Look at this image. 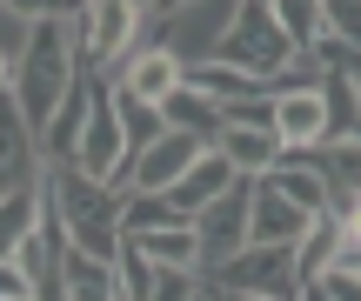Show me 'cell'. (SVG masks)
Segmentation results:
<instances>
[{
	"label": "cell",
	"mask_w": 361,
	"mask_h": 301,
	"mask_svg": "<svg viewBox=\"0 0 361 301\" xmlns=\"http://www.w3.org/2000/svg\"><path fill=\"white\" fill-rule=\"evenodd\" d=\"M247 208H255V181H234L228 195H214L201 214H194V241H201V281L214 268H228L234 254L247 248Z\"/></svg>",
	"instance_id": "obj_8"
},
{
	"label": "cell",
	"mask_w": 361,
	"mask_h": 301,
	"mask_svg": "<svg viewBox=\"0 0 361 301\" xmlns=\"http://www.w3.org/2000/svg\"><path fill=\"white\" fill-rule=\"evenodd\" d=\"M114 107H121V128H128V147H134V161L147 154V147L168 134V121H161V107L154 101H141V94H128V87H114Z\"/></svg>",
	"instance_id": "obj_23"
},
{
	"label": "cell",
	"mask_w": 361,
	"mask_h": 301,
	"mask_svg": "<svg viewBox=\"0 0 361 301\" xmlns=\"http://www.w3.org/2000/svg\"><path fill=\"white\" fill-rule=\"evenodd\" d=\"M322 13H328V40L361 54V0H322Z\"/></svg>",
	"instance_id": "obj_26"
},
{
	"label": "cell",
	"mask_w": 361,
	"mask_h": 301,
	"mask_svg": "<svg viewBox=\"0 0 361 301\" xmlns=\"http://www.w3.org/2000/svg\"><path fill=\"white\" fill-rule=\"evenodd\" d=\"M0 301H34V281L20 262H0Z\"/></svg>",
	"instance_id": "obj_30"
},
{
	"label": "cell",
	"mask_w": 361,
	"mask_h": 301,
	"mask_svg": "<svg viewBox=\"0 0 361 301\" xmlns=\"http://www.w3.org/2000/svg\"><path fill=\"white\" fill-rule=\"evenodd\" d=\"M107 80L161 107V101H168V94L180 87V80H188V67H180V61H174L168 47H147V40H134V54H128V61H121V67H114Z\"/></svg>",
	"instance_id": "obj_13"
},
{
	"label": "cell",
	"mask_w": 361,
	"mask_h": 301,
	"mask_svg": "<svg viewBox=\"0 0 361 301\" xmlns=\"http://www.w3.org/2000/svg\"><path fill=\"white\" fill-rule=\"evenodd\" d=\"M27 34H34V20H20V13L0 0V61H13L20 67V54H27Z\"/></svg>",
	"instance_id": "obj_27"
},
{
	"label": "cell",
	"mask_w": 361,
	"mask_h": 301,
	"mask_svg": "<svg viewBox=\"0 0 361 301\" xmlns=\"http://www.w3.org/2000/svg\"><path fill=\"white\" fill-rule=\"evenodd\" d=\"M234 13H241V0H180V7L147 13L141 40L168 47L180 67H207V61H221V40H228Z\"/></svg>",
	"instance_id": "obj_3"
},
{
	"label": "cell",
	"mask_w": 361,
	"mask_h": 301,
	"mask_svg": "<svg viewBox=\"0 0 361 301\" xmlns=\"http://www.w3.org/2000/svg\"><path fill=\"white\" fill-rule=\"evenodd\" d=\"M0 94H13V61H0Z\"/></svg>",
	"instance_id": "obj_33"
},
{
	"label": "cell",
	"mask_w": 361,
	"mask_h": 301,
	"mask_svg": "<svg viewBox=\"0 0 361 301\" xmlns=\"http://www.w3.org/2000/svg\"><path fill=\"white\" fill-rule=\"evenodd\" d=\"M20 20H80V7L87 0H7Z\"/></svg>",
	"instance_id": "obj_28"
},
{
	"label": "cell",
	"mask_w": 361,
	"mask_h": 301,
	"mask_svg": "<svg viewBox=\"0 0 361 301\" xmlns=\"http://www.w3.org/2000/svg\"><path fill=\"white\" fill-rule=\"evenodd\" d=\"M201 301H214V288H201Z\"/></svg>",
	"instance_id": "obj_36"
},
{
	"label": "cell",
	"mask_w": 361,
	"mask_h": 301,
	"mask_svg": "<svg viewBox=\"0 0 361 301\" xmlns=\"http://www.w3.org/2000/svg\"><path fill=\"white\" fill-rule=\"evenodd\" d=\"M221 301H261V295H221Z\"/></svg>",
	"instance_id": "obj_35"
},
{
	"label": "cell",
	"mask_w": 361,
	"mask_h": 301,
	"mask_svg": "<svg viewBox=\"0 0 361 301\" xmlns=\"http://www.w3.org/2000/svg\"><path fill=\"white\" fill-rule=\"evenodd\" d=\"M247 7H268V0H247Z\"/></svg>",
	"instance_id": "obj_37"
},
{
	"label": "cell",
	"mask_w": 361,
	"mask_h": 301,
	"mask_svg": "<svg viewBox=\"0 0 361 301\" xmlns=\"http://www.w3.org/2000/svg\"><path fill=\"white\" fill-rule=\"evenodd\" d=\"M295 54H301V47L281 34V20H274L268 7H247V0H241L228 40H221V61L241 67V74H255V80H274V74H288V67H295Z\"/></svg>",
	"instance_id": "obj_5"
},
{
	"label": "cell",
	"mask_w": 361,
	"mask_h": 301,
	"mask_svg": "<svg viewBox=\"0 0 361 301\" xmlns=\"http://www.w3.org/2000/svg\"><path fill=\"white\" fill-rule=\"evenodd\" d=\"M335 254H341V228H335V214H322V221L308 228V241L295 248V262H301V281H322L328 268H335Z\"/></svg>",
	"instance_id": "obj_24"
},
{
	"label": "cell",
	"mask_w": 361,
	"mask_h": 301,
	"mask_svg": "<svg viewBox=\"0 0 361 301\" xmlns=\"http://www.w3.org/2000/svg\"><path fill=\"white\" fill-rule=\"evenodd\" d=\"M128 241L147 254V268H180V275H201V241H194V221L147 228V235H128Z\"/></svg>",
	"instance_id": "obj_19"
},
{
	"label": "cell",
	"mask_w": 361,
	"mask_h": 301,
	"mask_svg": "<svg viewBox=\"0 0 361 301\" xmlns=\"http://www.w3.org/2000/svg\"><path fill=\"white\" fill-rule=\"evenodd\" d=\"M314 221H322V214H308L301 201H288L281 188H274V174H261V181H255V208H247V248H301Z\"/></svg>",
	"instance_id": "obj_9"
},
{
	"label": "cell",
	"mask_w": 361,
	"mask_h": 301,
	"mask_svg": "<svg viewBox=\"0 0 361 301\" xmlns=\"http://www.w3.org/2000/svg\"><path fill=\"white\" fill-rule=\"evenodd\" d=\"M214 295H261V301H295L301 295V262L295 248H241L228 268L207 275Z\"/></svg>",
	"instance_id": "obj_6"
},
{
	"label": "cell",
	"mask_w": 361,
	"mask_h": 301,
	"mask_svg": "<svg viewBox=\"0 0 361 301\" xmlns=\"http://www.w3.org/2000/svg\"><path fill=\"white\" fill-rule=\"evenodd\" d=\"M67 301H121L114 262H94V254L67 248Z\"/></svg>",
	"instance_id": "obj_21"
},
{
	"label": "cell",
	"mask_w": 361,
	"mask_h": 301,
	"mask_svg": "<svg viewBox=\"0 0 361 301\" xmlns=\"http://www.w3.org/2000/svg\"><path fill=\"white\" fill-rule=\"evenodd\" d=\"M47 154H40V134L27 128V114L13 107V94H0V195L13 188H34Z\"/></svg>",
	"instance_id": "obj_11"
},
{
	"label": "cell",
	"mask_w": 361,
	"mask_h": 301,
	"mask_svg": "<svg viewBox=\"0 0 361 301\" xmlns=\"http://www.w3.org/2000/svg\"><path fill=\"white\" fill-rule=\"evenodd\" d=\"M314 174H322V188H328V214H348L361 201V134L314 147Z\"/></svg>",
	"instance_id": "obj_15"
},
{
	"label": "cell",
	"mask_w": 361,
	"mask_h": 301,
	"mask_svg": "<svg viewBox=\"0 0 361 301\" xmlns=\"http://www.w3.org/2000/svg\"><path fill=\"white\" fill-rule=\"evenodd\" d=\"M214 301H221V295H214Z\"/></svg>",
	"instance_id": "obj_39"
},
{
	"label": "cell",
	"mask_w": 361,
	"mask_h": 301,
	"mask_svg": "<svg viewBox=\"0 0 361 301\" xmlns=\"http://www.w3.org/2000/svg\"><path fill=\"white\" fill-rule=\"evenodd\" d=\"M295 301H335V295H328L322 281H301V295H295Z\"/></svg>",
	"instance_id": "obj_32"
},
{
	"label": "cell",
	"mask_w": 361,
	"mask_h": 301,
	"mask_svg": "<svg viewBox=\"0 0 361 301\" xmlns=\"http://www.w3.org/2000/svg\"><path fill=\"white\" fill-rule=\"evenodd\" d=\"M322 61L348 74V87H355V107H361V54H348V47H341V40H322Z\"/></svg>",
	"instance_id": "obj_29"
},
{
	"label": "cell",
	"mask_w": 361,
	"mask_h": 301,
	"mask_svg": "<svg viewBox=\"0 0 361 301\" xmlns=\"http://www.w3.org/2000/svg\"><path fill=\"white\" fill-rule=\"evenodd\" d=\"M188 80L201 94H214L221 107H234V101H261L268 94V80H255V74H241V67H228V61H207V67H188ZM274 101V94H268Z\"/></svg>",
	"instance_id": "obj_20"
},
{
	"label": "cell",
	"mask_w": 361,
	"mask_h": 301,
	"mask_svg": "<svg viewBox=\"0 0 361 301\" xmlns=\"http://www.w3.org/2000/svg\"><path fill=\"white\" fill-rule=\"evenodd\" d=\"M80 74H87V61H80V20H34L27 54L13 67V107L27 114L34 134H47L61 101L80 87Z\"/></svg>",
	"instance_id": "obj_1"
},
{
	"label": "cell",
	"mask_w": 361,
	"mask_h": 301,
	"mask_svg": "<svg viewBox=\"0 0 361 301\" xmlns=\"http://www.w3.org/2000/svg\"><path fill=\"white\" fill-rule=\"evenodd\" d=\"M268 13L281 20V34L295 40L301 54L328 40V13H322V0H268Z\"/></svg>",
	"instance_id": "obj_22"
},
{
	"label": "cell",
	"mask_w": 361,
	"mask_h": 301,
	"mask_svg": "<svg viewBox=\"0 0 361 301\" xmlns=\"http://www.w3.org/2000/svg\"><path fill=\"white\" fill-rule=\"evenodd\" d=\"M74 168L94 174V181L121 188L128 195L134 181V147H128V128H121V107H114V80H94V107H87V128H80V147H74Z\"/></svg>",
	"instance_id": "obj_4"
},
{
	"label": "cell",
	"mask_w": 361,
	"mask_h": 301,
	"mask_svg": "<svg viewBox=\"0 0 361 301\" xmlns=\"http://www.w3.org/2000/svg\"><path fill=\"white\" fill-rule=\"evenodd\" d=\"M328 74H335V67H328ZM274 134H281V147H328L335 141L328 80L322 87H301V94H281V101H274Z\"/></svg>",
	"instance_id": "obj_10"
},
{
	"label": "cell",
	"mask_w": 361,
	"mask_h": 301,
	"mask_svg": "<svg viewBox=\"0 0 361 301\" xmlns=\"http://www.w3.org/2000/svg\"><path fill=\"white\" fill-rule=\"evenodd\" d=\"M40 214H47V188H13V195H0V262H13V254L34 241Z\"/></svg>",
	"instance_id": "obj_18"
},
{
	"label": "cell",
	"mask_w": 361,
	"mask_h": 301,
	"mask_svg": "<svg viewBox=\"0 0 361 301\" xmlns=\"http://www.w3.org/2000/svg\"><path fill=\"white\" fill-rule=\"evenodd\" d=\"M322 288L335 295V301H361V275H355V268H328V275H322Z\"/></svg>",
	"instance_id": "obj_31"
},
{
	"label": "cell",
	"mask_w": 361,
	"mask_h": 301,
	"mask_svg": "<svg viewBox=\"0 0 361 301\" xmlns=\"http://www.w3.org/2000/svg\"><path fill=\"white\" fill-rule=\"evenodd\" d=\"M134 7H141V13H161V7H168V0H134Z\"/></svg>",
	"instance_id": "obj_34"
},
{
	"label": "cell",
	"mask_w": 361,
	"mask_h": 301,
	"mask_svg": "<svg viewBox=\"0 0 361 301\" xmlns=\"http://www.w3.org/2000/svg\"><path fill=\"white\" fill-rule=\"evenodd\" d=\"M40 188H47V208L61 214L67 241L94 262H114L121 254V214H128V195L94 174H80L74 161H47L40 168Z\"/></svg>",
	"instance_id": "obj_2"
},
{
	"label": "cell",
	"mask_w": 361,
	"mask_h": 301,
	"mask_svg": "<svg viewBox=\"0 0 361 301\" xmlns=\"http://www.w3.org/2000/svg\"><path fill=\"white\" fill-rule=\"evenodd\" d=\"M214 154L228 161L241 181H261V174H274V168H281V154H288V147H281V134H274V128H221Z\"/></svg>",
	"instance_id": "obj_14"
},
{
	"label": "cell",
	"mask_w": 361,
	"mask_h": 301,
	"mask_svg": "<svg viewBox=\"0 0 361 301\" xmlns=\"http://www.w3.org/2000/svg\"><path fill=\"white\" fill-rule=\"evenodd\" d=\"M168 7H180V0H168Z\"/></svg>",
	"instance_id": "obj_38"
},
{
	"label": "cell",
	"mask_w": 361,
	"mask_h": 301,
	"mask_svg": "<svg viewBox=\"0 0 361 301\" xmlns=\"http://www.w3.org/2000/svg\"><path fill=\"white\" fill-rule=\"evenodd\" d=\"M141 27H147V13L134 7V0H87V7H80V61H87L94 74H114L134 54Z\"/></svg>",
	"instance_id": "obj_7"
},
{
	"label": "cell",
	"mask_w": 361,
	"mask_h": 301,
	"mask_svg": "<svg viewBox=\"0 0 361 301\" xmlns=\"http://www.w3.org/2000/svg\"><path fill=\"white\" fill-rule=\"evenodd\" d=\"M161 121H168V134H194V141H207V147L221 141V101L201 94L194 80H180L168 101H161Z\"/></svg>",
	"instance_id": "obj_17"
},
{
	"label": "cell",
	"mask_w": 361,
	"mask_h": 301,
	"mask_svg": "<svg viewBox=\"0 0 361 301\" xmlns=\"http://www.w3.org/2000/svg\"><path fill=\"white\" fill-rule=\"evenodd\" d=\"M201 154H207V141H194V134H161V141L147 147L141 161H134L128 195H168V188H174V181H180V174H188Z\"/></svg>",
	"instance_id": "obj_12"
},
{
	"label": "cell",
	"mask_w": 361,
	"mask_h": 301,
	"mask_svg": "<svg viewBox=\"0 0 361 301\" xmlns=\"http://www.w3.org/2000/svg\"><path fill=\"white\" fill-rule=\"evenodd\" d=\"M174 201L168 195H128V214H121V235H147V228H174Z\"/></svg>",
	"instance_id": "obj_25"
},
{
	"label": "cell",
	"mask_w": 361,
	"mask_h": 301,
	"mask_svg": "<svg viewBox=\"0 0 361 301\" xmlns=\"http://www.w3.org/2000/svg\"><path fill=\"white\" fill-rule=\"evenodd\" d=\"M234 181H241V174H234L228 161H221L214 147H207V154H201V161H194V168H188V174H180V181L168 188V201H174V214H180V221H194V214H201L214 195H228Z\"/></svg>",
	"instance_id": "obj_16"
}]
</instances>
